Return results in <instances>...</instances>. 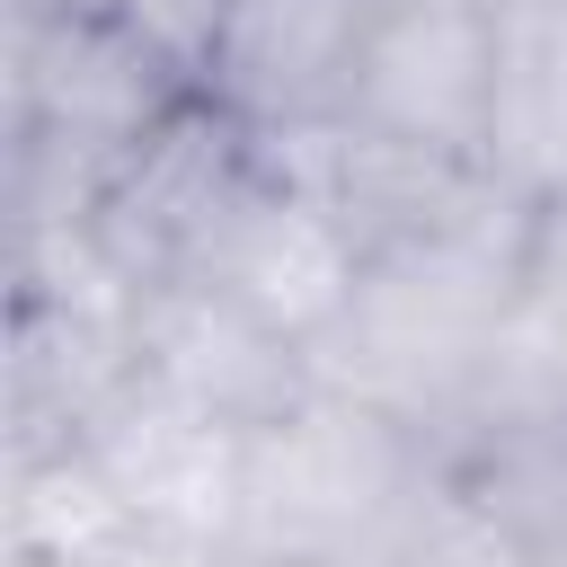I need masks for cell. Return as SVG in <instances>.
Wrapping results in <instances>:
<instances>
[{"label":"cell","mask_w":567,"mask_h":567,"mask_svg":"<svg viewBox=\"0 0 567 567\" xmlns=\"http://www.w3.org/2000/svg\"><path fill=\"white\" fill-rule=\"evenodd\" d=\"M425 487V443L372 399L310 390L248 434L239 567H390V540Z\"/></svg>","instance_id":"6da1fadb"},{"label":"cell","mask_w":567,"mask_h":567,"mask_svg":"<svg viewBox=\"0 0 567 567\" xmlns=\"http://www.w3.org/2000/svg\"><path fill=\"white\" fill-rule=\"evenodd\" d=\"M195 89L97 0V9H18L9 0V133L80 142L89 159H133Z\"/></svg>","instance_id":"7a4b0ae2"},{"label":"cell","mask_w":567,"mask_h":567,"mask_svg":"<svg viewBox=\"0 0 567 567\" xmlns=\"http://www.w3.org/2000/svg\"><path fill=\"white\" fill-rule=\"evenodd\" d=\"M266 168V142L248 124H230L213 97H186L133 159H115L97 213H89V257L142 301L159 284H186L195 248L213 239V221L239 204V186Z\"/></svg>","instance_id":"3957f363"},{"label":"cell","mask_w":567,"mask_h":567,"mask_svg":"<svg viewBox=\"0 0 567 567\" xmlns=\"http://www.w3.org/2000/svg\"><path fill=\"white\" fill-rule=\"evenodd\" d=\"M487 115H496L487 0H363L346 124L443 151V159H487Z\"/></svg>","instance_id":"277c9868"},{"label":"cell","mask_w":567,"mask_h":567,"mask_svg":"<svg viewBox=\"0 0 567 567\" xmlns=\"http://www.w3.org/2000/svg\"><path fill=\"white\" fill-rule=\"evenodd\" d=\"M80 452L106 470V487L142 514V532L195 567H239V478H248V434L186 408L151 372L80 434Z\"/></svg>","instance_id":"5b68a950"},{"label":"cell","mask_w":567,"mask_h":567,"mask_svg":"<svg viewBox=\"0 0 567 567\" xmlns=\"http://www.w3.org/2000/svg\"><path fill=\"white\" fill-rule=\"evenodd\" d=\"M195 292H221L230 310L266 319L275 337L292 346H319L346 310H354V284H363V248L354 230L266 151V168L239 186V204L213 221V239L195 248L186 266Z\"/></svg>","instance_id":"8992f818"},{"label":"cell","mask_w":567,"mask_h":567,"mask_svg":"<svg viewBox=\"0 0 567 567\" xmlns=\"http://www.w3.org/2000/svg\"><path fill=\"white\" fill-rule=\"evenodd\" d=\"M354 35H363V0H239L213 44L204 97L257 142L346 124Z\"/></svg>","instance_id":"52a82bcc"},{"label":"cell","mask_w":567,"mask_h":567,"mask_svg":"<svg viewBox=\"0 0 567 567\" xmlns=\"http://www.w3.org/2000/svg\"><path fill=\"white\" fill-rule=\"evenodd\" d=\"M133 337H142V372L159 390H177L186 408L257 434L275 425L284 408H301L319 390L310 372V346L275 337L266 319L230 310L221 292H195V284H159L133 301Z\"/></svg>","instance_id":"ba28073f"},{"label":"cell","mask_w":567,"mask_h":567,"mask_svg":"<svg viewBox=\"0 0 567 567\" xmlns=\"http://www.w3.org/2000/svg\"><path fill=\"white\" fill-rule=\"evenodd\" d=\"M487 168L549 204L567 195V0L496 18V115H487Z\"/></svg>","instance_id":"9c48e42d"},{"label":"cell","mask_w":567,"mask_h":567,"mask_svg":"<svg viewBox=\"0 0 567 567\" xmlns=\"http://www.w3.org/2000/svg\"><path fill=\"white\" fill-rule=\"evenodd\" d=\"M505 346L523 363H540L549 381H567V195H549L532 213V248H523V301Z\"/></svg>","instance_id":"30bf717a"},{"label":"cell","mask_w":567,"mask_h":567,"mask_svg":"<svg viewBox=\"0 0 567 567\" xmlns=\"http://www.w3.org/2000/svg\"><path fill=\"white\" fill-rule=\"evenodd\" d=\"M195 97H204V71H213V44H221V27H230V9L239 0H106Z\"/></svg>","instance_id":"8fae6325"},{"label":"cell","mask_w":567,"mask_h":567,"mask_svg":"<svg viewBox=\"0 0 567 567\" xmlns=\"http://www.w3.org/2000/svg\"><path fill=\"white\" fill-rule=\"evenodd\" d=\"M487 9H496V18H514V9H540V0H487Z\"/></svg>","instance_id":"7c38bea8"}]
</instances>
